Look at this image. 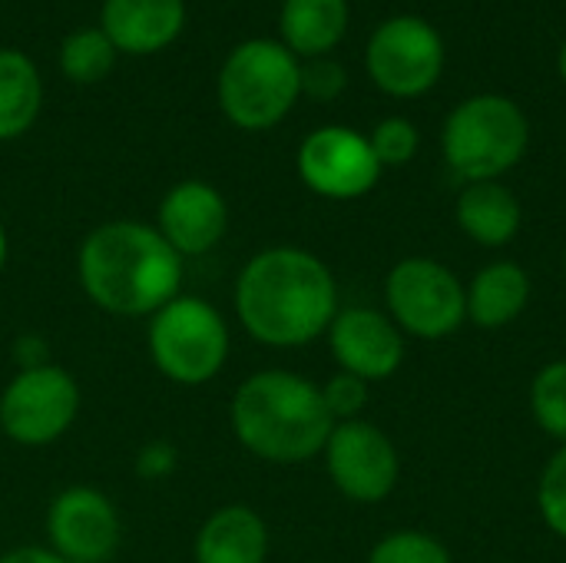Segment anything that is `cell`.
Returning a JSON list of instances; mask_svg holds the SVG:
<instances>
[{
	"mask_svg": "<svg viewBox=\"0 0 566 563\" xmlns=\"http://www.w3.org/2000/svg\"><path fill=\"white\" fill-rule=\"evenodd\" d=\"M43 83L33 60L20 50H0V143L23 136L40 113Z\"/></svg>",
	"mask_w": 566,
	"mask_h": 563,
	"instance_id": "obj_20",
	"label": "cell"
},
{
	"mask_svg": "<svg viewBox=\"0 0 566 563\" xmlns=\"http://www.w3.org/2000/svg\"><path fill=\"white\" fill-rule=\"evenodd\" d=\"M0 563H66L60 554H53L50 548H36V544H27V548H13L7 554H0Z\"/></svg>",
	"mask_w": 566,
	"mask_h": 563,
	"instance_id": "obj_29",
	"label": "cell"
},
{
	"mask_svg": "<svg viewBox=\"0 0 566 563\" xmlns=\"http://www.w3.org/2000/svg\"><path fill=\"white\" fill-rule=\"evenodd\" d=\"M229 325L199 295H176L146 325V348L156 372L182 388L209 385L229 358Z\"/></svg>",
	"mask_w": 566,
	"mask_h": 563,
	"instance_id": "obj_6",
	"label": "cell"
},
{
	"mask_svg": "<svg viewBox=\"0 0 566 563\" xmlns=\"http://www.w3.org/2000/svg\"><path fill=\"white\" fill-rule=\"evenodd\" d=\"M454 216H458L461 232L471 236L484 249L507 246L521 232V219H524L517 196L497 179L468 183L458 196Z\"/></svg>",
	"mask_w": 566,
	"mask_h": 563,
	"instance_id": "obj_17",
	"label": "cell"
},
{
	"mask_svg": "<svg viewBox=\"0 0 566 563\" xmlns=\"http://www.w3.org/2000/svg\"><path fill=\"white\" fill-rule=\"evenodd\" d=\"M156 229L182 259H199L222 242L229 229V206L216 186L182 179L163 196Z\"/></svg>",
	"mask_w": 566,
	"mask_h": 563,
	"instance_id": "obj_14",
	"label": "cell"
},
{
	"mask_svg": "<svg viewBox=\"0 0 566 563\" xmlns=\"http://www.w3.org/2000/svg\"><path fill=\"white\" fill-rule=\"evenodd\" d=\"M182 256L149 222L113 219L96 226L76 252L86 299L116 319H149L182 295Z\"/></svg>",
	"mask_w": 566,
	"mask_h": 563,
	"instance_id": "obj_2",
	"label": "cell"
},
{
	"mask_svg": "<svg viewBox=\"0 0 566 563\" xmlns=\"http://www.w3.org/2000/svg\"><path fill=\"white\" fill-rule=\"evenodd\" d=\"M531 143V123L524 110L501 96L481 93L451 110L441 146L454 176L464 183H491L514 169Z\"/></svg>",
	"mask_w": 566,
	"mask_h": 563,
	"instance_id": "obj_5",
	"label": "cell"
},
{
	"mask_svg": "<svg viewBox=\"0 0 566 563\" xmlns=\"http://www.w3.org/2000/svg\"><path fill=\"white\" fill-rule=\"evenodd\" d=\"M531 302V275L517 262H491L468 285V322L478 329H504L521 319Z\"/></svg>",
	"mask_w": 566,
	"mask_h": 563,
	"instance_id": "obj_18",
	"label": "cell"
},
{
	"mask_svg": "<svg viewBox=\"0 0 566 563\" xmlns=\"http://www.w3.org/2000/svg\"><path fill=\"white\" fill-rule=\"evenodd\" d=\"M325 335L338 372L358 375L368 385L388 382L405 362V332L378 309H338Z\"/></svg>",
	"mask_w": 566,
	"mask_h": 563,
	"instance_id": "obj_13",
	"label": "cell"
},
{
	"mask_svg": "<svg viewBox=\"0 0 566 563\" xmlns=\"http://www.w3.org/2000/svg\"><path fill=\"white\" fill-rule=\"evenodd\" d=\"M302 96V63L279 40L239 43L219 70V106L239 129L279 126Z\"/></svg>",
	"mask_w": 566,
	"mask_h": 563,
	"instance_id": "obj_4",
	"label": "cell"
},
{
	"mask_svg": "<svg viewBox=\"0 0 566 563\" xmlns=\"http://www.w3.org/2000/svg\"><path fill=\"white\" fill-rule=\"evenodd\" d=\"M537 508L544 524L566 541V445L547 461L544 475H541V488H537Z\"/></svg>",
	"mask_w": 566,
	"mask_h": 563,
	"instance_id": "obj_25",
	"label": "cell"
},
{
	"mask_svg": "<svg viewBox=\"0 0 566 563\" xmlns=\"http://www.w3.org/2000/svg\"><path fill=\"white\" fill-rule=\"evenodd\" d=\"M385 302L391 322L415 338L438 342L454 335L468 319L464 282L438 259L408 256L391 265L385 279Z\"/></svg>",
	"mask_w": 566,
	"mask_h": 563,
	"instance_id": "obj_7",
	"label": "cell"
},
{
	"mask_svg": "<svg viewBox=\"0 0 566 563\" xmlns=\"http://www.w3.org/2000/svg\"><path fill=\"white\" fill-rule=\"evenodd\" d=\"M3 265H7V232L0 226V272H3Z\"/></svg>",
	"mask_w": 566,
	"mask_h": 563,
	"instance_id": "obj_31",
	"label": "cell"
},
{
	"mask_svg": "<svg viewBox=\"0 0 566 563\" xmlns=\"http://www.w3.org/2000/svg\"><path fill=\"white\" fill-rule=\"evenodd\" d=\"M80 415L76 378L46 362L40 368H17L0 395V435L23 448L60 441Z\"/></svg>",
	"mask_w": 566,
	"mask_h": 563,
	"instance_id": "obj_8",
	"label": "cell"
},
{
	"mask_svg": "<svg viewBox=\"0 0 566 563\" xmlns=\"http://www.w3.org/2000/svg\"><path fill=\"white\" fill-rule=\"evenodd\" d=\"M123 541L116 504L86 484L63 488L46 508V548L66 563H109Z\"/></svg>",
	"mask_w": 566,
	"mask_h": 563,
	"instance_id": "obj_12",
	"label": "cell"
},
{
	"mask_svg": "<svg viewBox=\"0 0 566 563\" xmlns=\"http://www.w3.org/2000/svg\"><path fill=\"white\" fill-rule=\"evenodd\" d=\"M557 73H560V80L566 83V43L560 46V53H557Z\"/></svg>",
	"mask_w": 566,
	"mask_h": 563,
	"instance_id": "obj_30",
	"label": "cell"
},
{
	"mask_svg": "<svg viewBox=\"0 0 566 563\" xmlns=\"http://www.w3.org/2000/svg\"><path fill=\"white\" fill-rule=\"evenodd\" d=\"M368 143H371V149H375V156H378V163L385 169V166H405V163H411L415 153H418L421 136H418V129L405 116H388V119H381L371 129Z\"/></svg>",
	"mask_w": 566,
	"mask_h": 563,
	"instance_id": "obj_24",
	"label": "cell"
},
{
	"mask_svg": "<svg viewBox=\"0 0 566 563\" xmlns=\"http://www.w3.org/2000/svg\"><path fill=\"white\" fill-rule=\"evenodd\" d=\"M186 27L182 0H103L99 30L109 37L116 53H159Z\"/></svg>",
	"mask_w": 566,
	"mask_h": 563,
	"instance_id": "obj_15",
	"label": "cell"
},
{
	"mask_svg": "<svg viewBox=\"0 0 566 563\" xmlns=\"http://www.w3.org/2000/svg\"><path fill=\"white\" fill-rule=\"evenodd\" d=\"M322 458L338 494L355 504H378L391 498L401 478V458L395 441L365 418L338 421L325 441Z\"/></svg>",
	"mask_w": 566,
	"mask_h": 563,
	"instance_id": "obj_10",
	"label": "cell"
},
{
	"mask_svg": "<svg viewBox=\"0 0 566 563\" xmlns=\"http://www.w3.org/2000/svg\"><path fill=\"white\" fill-rule=\"evenodd\" d=\"M368 563H451V554L424 531H391L371 548Z\"/></svg>",
	"mask_w": 566,
	"mask_h": 563,
	"instance_id": "obj_23",
	"label": "cell"
},
{
	"mask_svg": "<svg viewBox=\"0 0 566 563\" xmlns=\"http://www.w3.org/2000/svg\"><path fill=\"white\" fill-rule=\"evenodd\" d=\"M192 554L196 563H265L269 524L249 504H226L202 521Z\"/></svg>",
	"mask_w": 566,
	"mask_h": 563,
	"instance_id": "obj_16",
	"label": "cell"
},
{
	"mask_svg": "<svg viewBox=\"0 0 566 563\" xmlns=\"http://www.w3.org/2000/svg\"><path fill=\"white\" fill-rule=\"evenodd\" d=\"M133 468L143 481H166L179 468V451L169 441H149L139 448Z\"/></svg>",
	"mask_w": 566,
	"mask_h": 563,
	"instance_id": "obj_28",
	"label": "cell"
},
{
	"mask_svg": "<svg viewBox=\"0 0 566 563\" xmlns=\"http://www.w3.org/2000/svg\"><path fill=\"white\" fill-rule=\"evenodd\" d=\"M229 425L252 458L269 465H305L325 451L335 418L325 408L322 385L285 368H265L235 388Z\"/></svg>",
	"mask_w": 566,
	"mask_h": 563,
	"instance_id": "obj_3",
	"label": "cell"
},
{
	"mask_svg": "<svg viewBox=\"0 0 566 563\" xmlns=\"http://www.w3.org/2000/svg\"><path fill=\"white\" fill-rule=\"evenodd\" d=\"M365 66L378 90L398 100H415L441 80L444 40L428 20L401 13L371 33Z\"/></svg>",
	"mask_w": 566,
	"mask_h": 563,
	"instance_id": "obj_9",
	"label": "cell"
},
{
	"mask_svg": "<svg viewBox=\"0 0 566 563\" xmlns=\"http://www.w3.org/2000/svg\"><path fill=\"white\" fill-rule=\"evenodd\" d=\"M116 63V46L99 27L73 30L60 46V70L73 83H99Z\"/></svg>",
	"mask_w": 566,
	"mask_h": 563,
	"instance_id": "obj_21",
	"label": "cell"
},
{
	"mask_svg": "<svg viewBox=\"0 0 566 563\" xmlns=\"http://www.w3.org/2000/svg\"><path fill=\"white\" fill-rule=\"evenodd\" d=\"M322 398H325V408L335 418V425L355 421L368 405V382H361L358 375L338 372L322 385Z\"/></svg>",
	"mask_w": 566,
	"mask_h": 563,
	"instance_id": "obj_26",
	"label": "cell"
},
{
	"mask_svg": "<svg viewBox=\"0 0 566 563\" xmlns=\"http://www.w3.org/2000/svg\"><path fill=\"white\" fill-rule=\"evenodd\" d=\"M279 30L295 56H325L348 30V0H282Z\"/></svg>",
	"mask_w": 566,
	"mask_h": 563,
	"instance_id": "obj_19",
	"label": "cell"
},
{
	"mask_svg": "<svg viewBox=\"0 0 566 563\" xmlns=\"http://www.w3.org/2000/svg\"><path fill=\"white\" fill-rule=\"evenodd\" d=\"M531 411L544 435L566 445V358L544 365L531 382Z\"/></svg>",
	"mask_w": 566,
	"mask_h": 563,
	"instance_id": "obj_22",
	"label": "cell"
},
{
	"mask_svg": "<svg viewBox=\"0 0 566 563\" xmlns=\"http://www.w3.org/2000/svg\"><path fill=\"white\" fill-rule=\"evenodd\" d=\"M348 76H345V66L338 60H328V56H315L302 66V93L318 100V103H328L335 96H342Z\"/></svg>",
	"mask_w": 566,
	"mask_h": 563,
	"instance_id": "obj_27",
	"label": "cell"
},
{
	"mask_svg": "<svg viewBox=\"0 0 566 563\" xmlns=\"http://www.w3.org/2000/svg\"><path fill=\"white\" fill-rule=\"evenodd\" d=\"M298 176L302 183L335 202L368 196L381 179V163L358 129L348 126H322L308 133L298 146Z\"/></svg>",
	"mask_w": 566,
	"mask_h": 563,
	"instance_id": "obj_11",
	"label": "cell"
},
{
	"mask_svg": "<svg viewBox=\"0 0 566 563\" xmlns=\"http://www.w3.org/2000/svg\"><path fill=\"white\" fill-rule=\"evenodd\" d=\"M564 272H566V252H564Z\"/></svg>",
	"mask_w": 566,
	"mask_h": 563,
	"instance_id": "obj_32",
	"label": "cell"
},
{
	"mask_svg": "<svg viewBox=\"0 0 566 563\" xmlns=\"http://www.w3.org/2000/svg\"><path fill=\"white\" fill-rule=\"evenodd\" d=\"M232 302L239 325L259 345L302 348L322 338L338 315V282L318 256L272 246L242 265Z\"/></svg>",
	"mask_w": 566,
	"mask_h": 563,
	"instance_id": "obj_1",
	"label": "cell"
}]
</instances>
